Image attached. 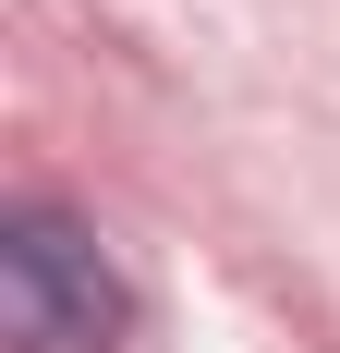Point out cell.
<instances>
[{
	"mask_svg": "<svg viewBox=\"0 0 340 353\" xmlns=\"http://www.w3.org/2000/svg\"><path fill=\"white\" fill-rule=\"evenodd\" d=\"M134 329V281L109 268V244L73 208L25 195L0 208V341L12 353H122Z\"/></svg>",
	"mask_w": 340,
	"mask_h": 353,
	"instance_id": "6da1fadb",
	"label": "cell"
}]
</instances>
